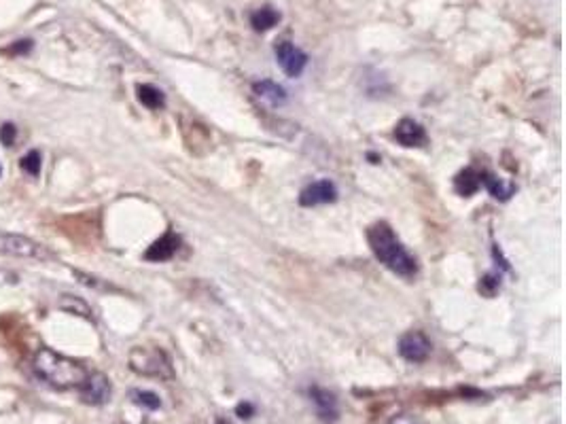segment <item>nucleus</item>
Returning <instances> with one entry per match:
<instances>
[{
	"instance_id": "1",
	"label": "nucleus",
	"mask_w": 566,
	"mask_h": 424,
	"mask_svg": "<svg viewBox=\"0 0 566 424\" xmlns=\"http://www.w3.org/2000/svg\"><path fill=\"white\" fill-rule=\"evenodd\" d=\"M32 369L42 382H47L49 386H53L57 391L79 389L89 374L85 369V365H81V363L51 350V348H38V353L34 355V361H32Z\"/></svg>"
},
{
	"instance_id": "2",
	"label": "nucleus",
	"mask_w": 566,
	"mask_h": 424,
	"mask_svg": "<svg viewBox=\"0 0 566 424\" xmlns=\"http://www.w3.org/2000/svg\"><path fill=\"white\" fill-rule=\"evenodd\" d=\"M367 242H369L374 255L378 257V261L384 263L391 272H395L403 278H412L418 272L416 259L405 251V246L399 242V238L395 236V231L391 229L388 223L371 225L367 229Z\"/></svg>"
},
{
	"instance_id": "3",
	"label": "nucleus",
	"mask_w": 566,
	"mask_h": 424,
	"mask_svg": "<svg viewBox=\"0 0 566 424\" xmlns=\"http://www.w3.org/2000/svg\"><path fill=\"white\" fill-rule=\"evenodd\" d=\"M129 369L146 376V378H159V380H170L174 378L172 363L168 355L159 348H134L129 353Z\"/></svg>"
},
{
	"instance_id": "4",
	"label": "nucleus",
	"mask_w": 566,
	"mask_h": 424,
	"mask_svg": "<svg viewBox=\"0 0 566 424\" xmlns=\"http://www.w3.org/2000/svg\"><path fill=\"white\" fill-rule=\"evenodd\" d=\"M0 253L21 257V259H34V261L51 259V253L42 244H38V242H34L21 234H0Z\"/></svg>"
},
{
	"instance_id": "5",
	"label": "nucleus",
	"mask_w": 566,
	"mask_h": 424,
	"mask_svg": "<svg viewBox=\"0 0 566 424\" xmlns=\"http://www.w3.org/2000/svg\"><path fill=\"white\" fill-rule=\"evenodd\" d=\"M274 53H276V62L280 64V68L289 74V76H299L306 66H308V55L306 51H301L299 47H295L289 40H280L274 45Z\"/></svg>"
},
{
	"instance_id": "6",
	"label": "nucleus",
	"mask_w": 566,
	"mask_h": 424,
	"mask_svg": "<svg viewBox=\"0 0 566 424\" xmlns=\"http://www.w3.org/2000/svg\"><path fill=\"white\" fill-rule=\"evenodd\" d=\"M79 389H81V401L87 406H104L110 401V395H112L110 380L100 372L87 374L85 382Z\"/></svg>"
},
{
	"instance_id": "7",
	"label": "nucleus",
	"mask_w": 566,
	"mask_h": 424,
	"mask_svg": "<svg viewBox=\"0 0 566 424\" xmlns=\"http://www.w3.org/2000/svg\"><path fill=\"white\" fill-rule=\"evenodd\" d=\"M433 346L431 340L422 333V331H408L401 340H399V355L410 361V363H422L429 359Z\"/></svg>"
},
{
	"instance_id": "8",
	"label": "nucleus",
	"mask_w": 566,
	"mask_h": 424,
	"mask_svg": "<svg viewBox=\"0 0 566 424\" xmlns=\"http://www.w3.org/2000/svg\"><path fill=\"white\" fill-rule=\"evenodd\" d=\"M335 200H337V187L329 178H323V181L308 185L299 195V204L308 206V208L320 206V204H333Z\"/></svg>"
},
{
	"instance_id": "9",
	"label": "nucleus",
	"mask_w": 566,
	"mask_h": 424,
	"mask_svg": "<svg viewBox=\"0 0 566 424\" xmlns=\"http://www.w3.org/2000/svg\"><path fill=\"white\" fill-rule=\"evenodd\" d=\"M395 138L403 147H424L427 144V132H424V127L418 121L410 119V117L401 119L395 125Z\"/></svg>"
},
{
	"instance_id": "10",
	"label": "nucleus",
	"mask_w": 566,
	"mask_h": 424,
	"mask_svg": "<svg viewBox=\"0 0 566 424\" xmlns=\"http://www.w3.org/2000/svg\"><path fill=\"white\" fill-rule=\"evenodd\" d=\"M178 244H180V238H178L176 234L168 231L166 236H161L159 240H155V242L146 248L144 259H146V261H155V263H159V261H168V259H172L174 253L178 251Z\"/></svg>"
},
{
	"instance_id": "11",
	"label": "nucleus",
	"mask_w": 566,
	"mask_h": 424,
	"mask_svg": "<svg viewBox=\"0 0 566 424\" xmlns=\"http://www.w3.org/2000/svg\"><path fill=\"white\" fill-rule=\"evenodd\" d=\"M310 397L320 414L323 420H335L337 418V399L333 393H329L327 389H318V386H312L310 389Z\"/></svg>"
},
{
	"instance_id": "12",
	"label": "nucleus",
	"mask_w": 566,
	"mask_h": 424,
	"mask_svg": "<svg viewBox=\"0 0 566 424\" xmlns=\"http://www.w3.org/2000/svg\"><path fill=\"white\" fill-rule=\"evenodd\" d=\"M253 91L257 98H261L263 102H267L272 106H282L287 102V91L274 81H257L253 85Z\"/></svg>"
},
{
	"instance_id": "13",
	"label": "nucleus",
	"mask_w": 566,
	"mask_h": 424,
	"mask_svg": "<svg viewBox=\"0 0 566 424\" xmlns=\"http://www.w3.org/2000/svg\"><path fill=\"white\" fill-rule=\"evenodd\" d=\"M480 187H482V172H478L473 168H467V170L458 172L456 178H454V189L463 197H471L473 193L480 191Z\"/></svg>"
},
{
	"instance_id": "14",
	"label": "nucleus",
	"mask_w": 566,
	"mask_h": 424,
	"mask_svg": "<svg viewBox=\"0 0 566 424\" xmlns=\"http://www.w3.org/2000/svg\"><path fill=\"white\" fill-rule=\"evenodd\" d=\"M280 17H282L280 11H276L274 6L265 4V6H261V8L250 13V25H253L255 32H267L274 25H278Z\"/></svg>"
},
{
	"instance_id": "15",
	"label": "nucleus",
	"mask_w": 566,
	"mask_h": 424,
	"mask_svg": "<svg viewBox=\"0 0 566 424\" xmlns=\"http://www.w3.org/2000/svg\"><path fill=\"white\" fill-rule=\"evenodd\" d=\"M57 306H59V310H64V312H68V314L81 316V319L91 321V323L96 321V319H93V310L89 308V304H87L85 299L76 297V295H62V297L57 299Z\"/></svg>"
},
{
	"instance_id": "16",
	"label": "nucleus",
	"mask_w": 566,
	"mask_h": 424,
	"mask_svg": "<svg viewBox=\"0 0 566 424\" xmlns=\"http://www.w3.org/2000/svg\"><path fill=\"white\" fill-rule=\"evenodd\" d=\"M482 185L490 191L492 197H497V200H501V202H507V200L516 193V185L505 183V181L497 178V176L490 174V172H482Z\"/></svg>"
},
{
	"instance_id": "17",
	"label": "nucleus",
	"mask_w": 566,
	"mask_h": 424,
	"mask_svg": "<svg viewBox=\"0 0 566 424\" xmlns=\"http://www.w3.org/2000/svg\"><path fill=\"white\" fill-rule=\"evenodd\" d=\"M136 93H138V100H140L146 108H151V110H157V108H161V106L166 104V96H163V91L157 89V87H153V85H138V87H136Z\"/></svg>"
},
{
	"instance_id": "18",
	"label": "nucleus",
	"mask_w": 566,
	"mask_h": 424,
	"mask_svg": "<svg viewBox=\"0 0 566 424\" xmlns=\"http://www.w3.org/2000/svg\"><path fill=\"white\" fill-rule=\"evenodd\" d=\"M19 166H21V170L28 174V176H38L40 174V168H42V157H40V153L38 151H28L23 157H21V161H19Z\"/></svg>"
},
{
	"instance_id": "19",
	"label": "nucleus",
	"mask_w": 566,
	"mask_h": 424,
	"mask_svg": "<svg viewBox=\"0 0 566 424\" xmlns=\"http://www.w3.org/2000/svg\"><path fill=\"white\" fill-rule=\"evenodd\" d=\"M129 397L136 406H140L144 410H159L161 408V399L151 391H132Z\"/></svg>"
},
{
	"instance_id": "20",
	"label": "nucleus",
	"mask_w": 566,
	"mask_h": 424,
	"mask_svg": "<svg viewBox=\"0 0 566 424\" xmlns=\"http://www.w3.org/2000/svg\"><path fill=\"white\" fill-rule=\"evenodd\" d=\"M499 289H501V278L495 274H488L480 280V293H484L486 297H495Z\"/></svg>"
},
{
	"instance_id": "21",
	"label": "nucleus",
	"mask_w": 566,
	"mask_h": 424,
	"mask_svg": "<svg viewBox=\"0 0 566 424\" xmlns=\"http://www.w3.org/2000/svg\"><path fill=\"white\" fill-rule=\"evenodd\" d=\"M32 40L30 38H23V40H15L13 45H8L6 49H2V53L4 55H23V53H28L30 49H32Z\"/></svg>"
},
{
	"instance_id": "22",
	"label": "nucleus",
	"mask_w": 566,
	"mask_h": 424,
	"mask_svg": "<svg viewBox=\"0 0 566 424\" xmlns=\"http://www.w3.org/2000/svg\"><path fill=\"white\" fill-rule=\"evenodd\" d=\"M15 138H17V127L13 123H2L0 125V142L4 147H13Z\"/></svg>"
},
{
	"instance_id": "23",
	"label": "nucleus",
	"mask_w": 566,
	"mask_h": 424,
	"mask_svg": "<svg viewBox=\"0 0 566 424\" xmlns=\"http://www.w3.org/2000/svg\"><path fill=\"white\" fill-rule=\"evenodd\" d=\"M236 414H238L240 418H250V416L255 414V408H253L250 403H240V406L236 408Z\"/></svg>"
},
{
	"instance_id": "24",
	"label": "nucleus",
	"mask_w": 566,
	"mask_h": 424,
	"mask_svg": "<svg viewBox=\"0 0 566 424\" xmlns=\"http://www.w3.org/2000/svg\"><path fill=\"white\" fill-rule=\"evenodd\" d=\"M219 424H225V423H223V420H219Z\"/></svg>"
},
{
	"instance_id": "25",
	"label": "nucleus",
	"mask_w": 566,
	"mask_h": 424,
	"mask_svg": "<svg viewBox=\"0 0 566 424\" xmlns=\"http://www.w3.org/2000/svg\"><path fill=\"white\" fill-rule=\"evenodd\" d=\"M0 174H2V168H0Z\"/></svg>"
}]
</instances>
